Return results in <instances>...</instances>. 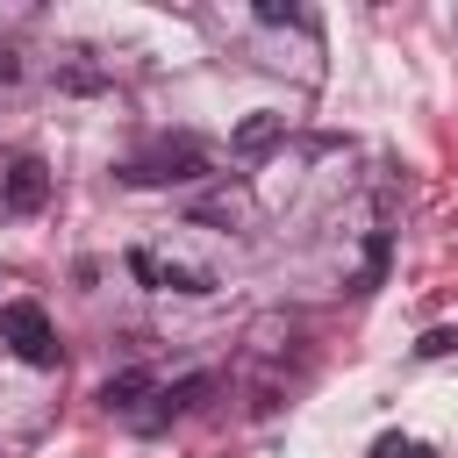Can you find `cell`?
Wrapping results in <instances>:
<instances>
[{"instance_id":"cell-1","label":"cell","mask_w":458,"mask_h":458,"mask_svg":"<svg viewBox=\"0 0 458 458\" xmlns=\"http://www.w3.org/2000/svg\"><path fill=\"white\" fill-rule=\"evenodd\" d=\"M208 165H215V150L200 136H157V143L129 150L114 165V179L122 186H193V179H208Z\"/></svg>"},{"instance_id":"cell-2","label":"cell","mask_w":458,"mask_h":458,"mask_svg":"<svg viewBox=\"0 0 458 458\" xmlns=\"http://www.w3.org/2000/svg\"><path fill=\"white\" fill-rule=\"evenodd\" d=\"M0 344L21 358V365H57V329L36 301H0Z\"/></svg>"},{"instance_id":"cell-3","label":"cell","mask_w":458,"mask_h":458,"mask_svg":"<svg viewBox=\"0 0 458 458\" xmlns=\"http://www.w3.org/2000/svg\"><path fill=\"white\" fill-rule=\"evenodd\" d=\"M122 265H129L143 286H157V293H215V272H208V265H186V258H157L150 243H136Z\"/></svg>"},{"instance_id":"cell-4","label":"cell","mask_w":458,"mask_h":458,"mask_svg":"<svg viewBox=\"0 0 458 458\" xmlns=\"http://www.w3.org/2000/svg\"><path fill=\"white\" fill-rule=\"evenodd\" d=\"M43 200H50V165L43 157H14L0 172V208L7 215H43Z\"/></svg>"},{"instance_id":"cell-5","label":"cell","mask_w":458,"mask_h":458,"mask_svg":"<svg viewBox=\"0 0 458 458\" xmlns=\"http://www.w3.org/2000/svg\"><path fill=\"white\" fill-rule=\"evenodd\" d=\"M208 394H215V372H186V379L157 386V408H143L136 422H143V429H157V422H172V415H193V408H200Z\"/></svg>"},{"instance_id":"cell-6","label":"cell","mask_w":458,"mask_h":458,"mask_svg":"<svg viewBox=\"0 0 458 458\" xmlns=\"http://www.w3.org/2000/svg\"><path fill=\"white\" fill-rule=\"evenodd\" d=\"M279 136H286V114H279V107H258V114H243V122L229 129V150H236V157H265Z\"/></svg>"},{"instance_id":"cell-7","label":"cell","mask_w":458,"mask_h":458,"mask_svg":"<svg viewBox=\"0 0 458 458\" xmlns=\"http://www.w3.org/2000/svg\"><path fill=\"white\" fill-rule=\"evenodd\" d=\"M136 401H157V379L143 365H129V372H114L100 386V408H114V415H136Z\"/></svg>"},{"instance_id":"cell-8","label":"cell","mask_w":458,"mask_h":458,"mask_svg":"<svg viewBox=\"0 0 458 458\" xmlns=\"http://www.w3.org/2000/svg\"><path fill=\"white\" fill-rule=\"evenodd\" d=\"M386 250H394V243H386V229H372V243H365V272H358V293L386 279Z\"/></svg>"},{"instance_id":"cell-9","label":"cell","mask_w":458,"mask_h":458,"mask_svg":"<svg viewBox=\"0 0 458 458\" xmlns=\"http://www.w3.org/2000/svg\"><path fill=\"white\" fill-rule=\"evenodd\" d=\"M57 86H64V93H100L107 79H100L93 64H64V72H57Z\"/></svg>"},{"instance_id":"cell-10","label":"cell","mask_w":458,"mask_h":458,"mask_svg":"<svg viewBox=\"0 0 458 458\" xmlns=\"http://www.w3.org/2000/svg\"><path fill=\"white\" fill-rule=\"evenodd\" d=\"M458 351V329H422V344H415V358H451Z\"/></svg>"},{"instance_id":"cell-11","label":"cell","mask_w":458,"mask_h":458,"mask_svg":"<svg viewBox=\"0 0 458 458\" xmlns=\"http://www.w3.org/2000/svg\"><path fill=\"white\" fill-rule=\"evenodd\" d=\"M236 215H243L236 200H200V208H193V222H222V229H236Z\"/></svg>"},{"instance_id":"cell-12","label":"cell","mask_w":458,"mask_h":458,"mask_svg":"<svg viewBox=\"0 0 458 458\" xmlns=\"http://www.w3.org/2000/svg\"><path fill=\"white\" fill-rule=\"evenodd\" d=\"M408 451H415V444H401V437H379V444H372L365 458H408Z\"/></svg>"}]
</instances>
